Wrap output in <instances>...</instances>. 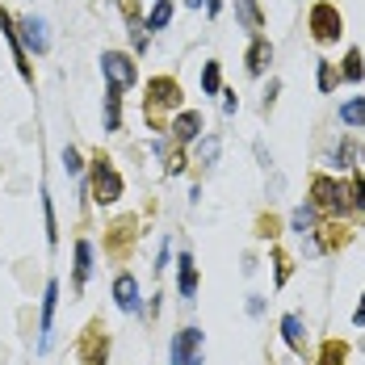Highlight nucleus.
Wrapping results in <instances>:
<instances>
[{"mask_svg": "<svg viewBox=\"0 0 365 365\" xmlns=\"http://www.w3.org/2000/svg\"><path fill=\"white\" fill-rule=\"evenodd\" d=\"M168 113H173V118L181 113V84H177V80H168V76H155V80L147 84L143 118L160 130V126H168Z\"/></svg>", "mask_w": 365, "mask_h": 365, "instance_id": "obj_1", "label": "nucleus"}, {"mask_svg": "<svg viewBox=\"0 0 365 365\" xmlns=\"http://www.w3.org/2000/svg\"><path fill=\"white\" fill-rule=\"evenodd\" d=\"M311 206L319 210V215H328V219H344L353 206H349V185L328 177V173H319L315 181H311Z\"/></svg>", "mask_w": 365, "mask_h": 365, "instance_id": "obj_2", "label": "nucleus"}, {"mask_svg": "<svg viewBox=\"0 0 365 365\" xmlns=\"http://www.w3.org/2000/svg\"><path fill=\"white\" fill-rule=\"evenodd\" d=\"M88 189H93V202H101V206H113V202L126 193V185H122V177H118V168H113L110 155H93Z\"/></svg>", "mask_w": 365, "mask_h": 365, "instance_id": "obj_3", "label": "nucleus"}, {"mask_svg": "<svg viewBox=\"0 0 365 365\" xmlns=\"http://www.w3.org/2000/svg\"><path fill=\"white\" fill-rule=\"evenodd\" d=\"M307 26H311V38H315L319 46H331L336 38L344 34V17L336 13V4H331V0H319V4L311 9Z\"/></svg>", "mask_w": 365, "mask_h": 365, "instance_id": "obj_4", "label": "nucleus"}, {"mask_svg": "<svg viewBox=\"0 0 365 365\" xmlns=\"http://www.w3.org/2000/svg\"><path fill=\"white\" fill-rule=\"evenodd\" d=\"M101 72L110 80V88H130L139 80V68L126 51H101Z\"/></svg>", "mask_w": 365, "mask_h": 365, "instance_id": "obj_5", "label": "nucleus"}, {"mask_svg": "<svg viewBox=\"0 0 365 365\" xmlns=\"http://www.w3.org/2000/svg\"><path fill=\"white\" fill-rule=\"evenodd\" d=\"M0 34H4V42H9V51H13V63H17V72H21V80L26 84H34V68H30V55H26V46H21V34H17V21L0 9Z\"/></svg>", "mask_w": 365, "mask_h": 365, "instance_id": "obj_6", "label": "nucleus"}, {"mask_svg": "<svg viewBox=\"0 0 365 365\" xmlns=\"http://www.w3.org/2000/svg\"><path fill=\"white\" fill-rule=\"evenodd\" d=\"M55 307H59V282L51 277L42 290V315H38V353L51 349V331H55Z\"/></svg>", "mask_w": 365, "mask_h": 365, "instance_id": "obj_7", "label": "nucleus"}, {"mask_svg": "<svg viewBox=\"0 0 365 365\" xmlns=\"http://www.w3.org/2000/svg\"><path fill=\"white\" fill-rule=\"evenodd\" d=\"M344 240H349V227H344L340 219H328V222H319V227H315V235L307 240V252H311V256L331 252V248H340Z\"/></svg>", "mask_w": 365, "mask_h": 365, "instance_id": "obj_8", "label": "nucleus"}, {"mask_svg": "<svg viewBox=\"0 0 365 365\" xmlns=\"http://www.w3.org/2000/svg\"><path fill=\"white\" fill-rule=\"evenodd\" d=\"M17 34H21V46H26V55H30V51H34V55H46V51H51L46 21H42V17H34V13L17 21Z\"/></svg>", "mask_w": 365, "mask_h": 365, "instance_id": "obj_9", "label": "nucleus"}, {"mask_svg": "<svg viewBox=\"0 0 365 365\" xmlns=\"http://www.w3.org/2000/svg\"><path fill=\"white\" fill-rule=\"evenodd\" d=\"M106 357H110V336L101 331V324H93L80 340V365H106Z\"/></svg>", "mask_w": 365, "mask_h": 365, "instance_id": "obj_10", "label": "nucleus"}, {"mask_svg": "<svg viewBox=\"0 0 365 365\" xmlns=\"http://www.w3.org/2000/svg\"><path fill=\"white\" fill-rule=\"evenodd\" d=\"M113 302H118L122 315H139L143 298H139V282H135V273H118V277H113Z\"/></svg>", "mask_w": 365, "mask_h": 365, "instance_id": "obj_11", "label": "nucleus"}, {"mask_svg": "<svg viewBox=\"0 0 365 365\" xmlns=\"http://www.w3.org/2000/svg\"><path fill=\"white\" fill-rule=\"evenodd\" d=\"M168 130H173V139H177V143H197V139H202V130H206V122H202V113H197V110H181L173 122H168Z\"/></svg>", "mask_w": 365, "mask_h": 365, "instance_id": "obj_12", "label": "nucleus"}, {"mask_svg": "<svg viewBox=\"0 0 365 365\" xmlns=\"http://www.w3.org/2000/svg\"><path fill=\"white\" fill-rule=\"evenodd\" d=\"M269 63H273V42H269L264 34H256L252 42H248L244 68H248V76H264V72H269Z\"/></svg>", "mask_w": 365, "mask_h": 365, "instance_id": "obj_13", "label": "nucleus"}, {"mask_svg": "<svg viewBox=\"0 0 365 365\" xmlns=\"http://www.w3.org/2000/svg\"><path fill=\"white\" fill-rule=\"evenodd\" d=\"M177 290H181L185 302L197 298V260H193V252L177 256Z\"/></svg>", "mask_w": 365, "mask_h": 365, "instance_id": "obj_14", "label": "nucleus"}, {"mask_svg": "<svg viewBox=\"0 0 365 365\" xmlns=\"http://www.w3.org/2000/svg\"><path fill=\"white\" fill-rule=\"evenodd\" d=\"M88 277H93V244H88V240H76V264H72V286H76V294L88 286Z\"/></svg>", "mask_w": 365, "mask_h": 365, "instance_id": "obj_15", "label": "nucleus"}, {"mask_svg": "<svg viewBox=\"0 0 365 365\" xmlns=\"http://www.w3.org/2000/svg\"><path fill=\"white\" fill-rule=\"evenodd\" d=\"M177 340H181L185 365H202V357H206V336H202V328H181Z\"/></svg>", "mask_w": 365, "mask_h": 365, "instance_id": "obj_16", "label": "nucleus"}, {"mask_svg": "<svg viewBox=\"0 0 365 365\" xmlns=\"http://www.w3.org/2000/svg\"><path fill=\"white\" fill-rule=\"evenodd\" d=\"M315 227H319V210H315L311 202L294 206V215H290V231L298 235V240H311V235H315Z\"/></svg>", "mask_w": 365, "mask_h": 365, "instance_id": "obj_17", "label": "nucleus"}, {"mask_svg": "<svg viewBox=\"0 0 365 365\" xmlns=\"http://www.w3.org/2000/svg\"><path fill=\"white\" fill-rule=\"evenodd\" d=\"M235 17H240V26L252 38L264 30V9H260V0H235Z\"/></svg>", "mask_w": 365, "mask_h": 365, "instance_id": "obj_18", "label": "nucleus"}, {"mask_svg": "<svg viewBox=\"0 0 365 365\" xmlns=\"http://www.w3.org/2000/svg\"><path fill=\"white\" fill-rule=\"evenodd\" d=\"M282 336H286V344H290L294 353H307V328H302V315H282Z\"/></svg>", "mask_w": 365, "mask_h": 365, "instance_id": "obj_19", "label": "nucleus"}, {"mask_svg": "<svg viewBox=\"0 0 365 365\" xmlns=\"http://www.w3.org/2000/svg\"><path fill=\"white\" fill-rule=\"evenodd\" d=\"M340 80H349V84H361L365 80V55L357 46L344 51V59H340Z\"/></svg>", "mask_w": 365, "mask_h": 365, "instance_id": "obj_20", "label": "nucleus"}, {"mask_svg": "<svg viewBox=\"0 0 365 365\" xmlns=\"http://www.w3.org/2000/svg\"><path fill=\"white\" fill-rule=\"evenodd\" d=\"M173 13H177V4L173 0H155L151 4V13H147V34H160V30H168V21H173Z\"/></svg>", "mask_w": 365, "mask_h": 365, "instance_id": "obj_21", "label": "nucleus"}, {"mask_svg": "<svg viewBox=\"0 0 365 365\" xmlns=\"http://www.w3.org/2000/svg\"><path fill=\"white\" fill-rule=\"evenodd\" d=\"M118 126H122V88L106 84V130H118Z\"/></svg>", "mask_w": 365, "mask_h": 365, "instance_id": "obj_22", "label": "nucleus"}, {"mask_svg": "<svg viewBox=\"0 0 365 365\" xmlns=\"http://www.w3.org/2000/svg\"><path fill=\"white\" fill-rule=\"evenodd\" d=\"M340 122H344V126H365V97L340 101Z\"/></svg>", "mask_w": 365, "mask_h": 365, "instance_id": "obj_23", "label": "nucleus"}, {"mask_svg": "<svg viewBox=\"0 0 365 365\" xmlns=\"http://www.w3.org/2000/svg\"><path fill=\"white\" fill-rule=\"evenodd\" d=\"M344 361H349V344H344V340H324L315 365H344Z\"/></svg>", "mask_w": 365, "mask_h": 365, "instance_id": "obj_24", "label": "nucleus"}, {"mask_svg": "<svg viewBox=\"0 0 365 365\" xmlns=\"http://www.w3.org/2000/svg\"><path fill=\"white\" fill-rule=\"evenodd\" d=\"M219 151H222L219 135H202L197 139V164H219Z\"/></svg>", "mask_w": 365, "mask_h": 365, "instance_id": "obj_25", "label": "nucleus"}, {"mask_svg": "<svg viewBox=\"0 0 365 365\" xmlns=\"http://www.w3.org/2000/svg\"><path fill=\"white\" fill-rule=\"evenodd\" d=\"M42 222H46V244L55 248L59 244V222H55V202H51L46 189H42Z\"/></svg>", "mask_w": 365, "mask_h": 365, "instance_id": "obj_26", "label": "nucleus"}, {"mask_svg": "<svg viewBox=\"0 0 365 365\" xmlns=\"http://www.w3.org/2000/svg\"><path fill=\"white\" fill-rule=\"evenodd\" d=\"M202 93H206V97H219V93H222L219 63H206V68H202Z\"/></svg>", "mask_w": 365, "mask_h": 365, "instance_id": "obj_27", "label": "nucleus"}, {"mask_svg": "<svg viewBox=\"0 0 365 365\" xmlns=\"http://www.w3.org/2000/svg\"><path fill=\"white\" fill-rule=\"evenodd\" d=\"M336 80H340V72L331 68L328 59H319V68H315V84H319V93H331V88H336Z\"/></svg>", "mask_w": 365, "mask_h": 365, "instance_id": "obj_28", "label": "nucleus"}, {"mask_svg": "<svg viewBox=\"0 0 365 365\" xmlns=\"http://www.w3.org/2000/svg\"><path fill=\"white\" fill-rule=\"evenodd\" d=\"M328 164H331V168H349V164H353V143H349V139H340V143L331 147Z\"/></svg>", "mask_w": 365, "mask_h": 365, "instance_id": "obj_29", "label": "nucleus"}, {"mask_svg": "<svg viewBox=\"0 0 365 365\" xmlns=\"http://www.w3.org/2000/svg\"><path fill=\"white\" fill-rule=\"evenodd\" d=\"M349 206L365 215V173H357V177L349 181Z\"/></svg>", "mask_w": 365, "mask_h": 365, "instance_id": "obj_30", "label": "nucleus"}, {"mask_svg": "<svg viewBox=\"0 0 365 365\" xmlns=\"http://www.w3.org/2000/svg\"><path fill=\"white\" fill-rule=\"evenodd\" d=\"M273 269H277V286H286L290 282V273H294V260L282 248H273Z\"/></svg>", "mask_w": 365, "mask_h": 365, "instance_id": "obj_31", "label": "nucleus"}, {"mask_svg": "<svg viewBox=\"0 0 365 365\" xmlns=\"http://www.w3.org/2000/svg\"><path fill=\"white\" fill-rule=\"evenodd\" d=\"M63 173H68V177H80V173H84V160H80V151H76L72 143L63 147Z\"/></svg>", "mask_w": 365, "mask_h": 365, "instance_id": "obj_32", "label": "nucleus"}, {"mask_svg": "<svg viewBox=\"0 0 365 365\" xmlns=\"http://www.w3.org/2000/svg\"><path fill=\"white\" fill-rule=\"evenodd\" d=\"M168 260H173V244L164 240V244H160V256H155V273H164V269H168Z\"/></svg>", "mask_w": 365, "mask_h": 365, "instance_id": "obj_33", "label": "nucleus"}, {"mask_svg": "<svg viewBox=\"0 0 365 365\" xmlns=\"http://www.w3.org/2000/svg\"><path fill=\"white\" fill-rule=\"evenodd\" d=\"M277 93H282V80H269V88H264V113L273 110V101H277Z\"/></svg>", "mask_w": 365, "mask_h": 365, "instance_id": "obj_34", "label": "nucleus"}, {"mask_svg": "<svg viewBox=\"0 0 365 365\" xmlns=\"http://www.w3.org/2000/svg\"><path fill=\"white\" fill-rule=\"evenodd\" d=\"M248 315H252V319L264 315V298H260V294H248Z\"/></svg>", "mask_w": 365, "mask_h": 365, "instance_id": "obj_35", "label": "nucleus"}, {"mask_svg": "<svg viewBox=\"0 0 365 365\" xmlns=\"http://www.w3.org/2000/svg\"><path fill=\"white\" fill-rule=\"evenodd\" d=\"M235 110H240V97H235V93H222V113L231 118Z\"/></svg>", "mask_w": 365, "mask_h": 365, "instance_id": "obj_36", "label": "nucleus"}, {"mask_svg": "<svg viewBox=\"0 0 365 365\" xmlns=\"http://www.w3.org/2000/svg\"><path fill=\"white\" fill-rule=\"evenodd\" d=\"M353 324H357V328H365V294H361V302H357V311H353Z\"/></svg>", "mask_w": 365, "mask_h": 365, "instance_id": "obj_37", "label": "nucleus"}, {"mask_svg": "<svg viewBox=\"0 0 365 365\" xmlns=\"http://www.w3.org/2000/svg\"><path fill=\"white\" fill-rule=\"evenodd\" d=\"M202 4H206V0H189V9H202Z\"/></svg>", "mask_w": 365, "mask_h": 365, "instance_id": "obj_38", "label": "nucleus"}, {"mask_svg": "<svg viewBox=\"0 0 365 365\" xmlns=\"http://www.w3.org/2000/svg\"><path fill=\"white\" fill-rule=\"evenodd\" d=\"M361 164H365V147H361Z\"/></svg>", "mask_w": 365, "mask_h": 365, "instance_id": "obj_39", "label": "nucleus"}]
</instances>
